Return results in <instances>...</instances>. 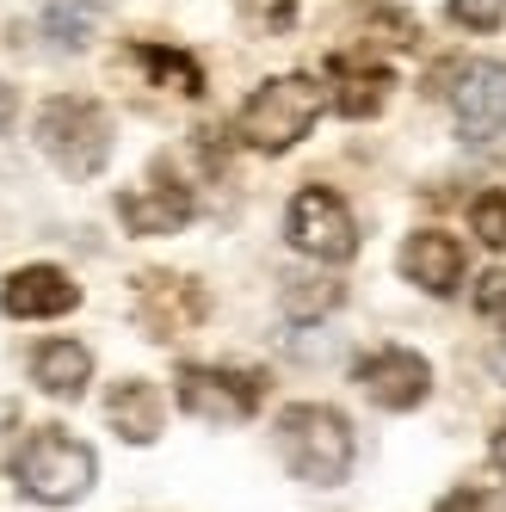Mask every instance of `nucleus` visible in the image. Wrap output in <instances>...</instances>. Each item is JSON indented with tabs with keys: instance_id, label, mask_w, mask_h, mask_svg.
<instances>
[{
	"instance_id": "obj_1",
	"label": "nucleus",
	"mask_w": 506,
	"mask_h": 512,
	"mask_svg": "<svg viewBox=\"0 0 506 512\" xmlns=\"http://www.w3.org/2000/svg\"><path fill=\"white\" fill-rule=\"evenodd\" d=\"M7 469H13V482H19L25 500H38V506H75V500L93 494L99 457L81 445L75 432H62V426H31L13 445Z\"/></svg>"
},
{
	"instance_id": "obj_2",
	"label": "nucleus",
	"mask_w": 506,
	"mask_h": 512,
	"mask_svg": "<svg viewBox=\"0 0 506 512\" xmlns=\"http://www.w3.org/2000/svg\"><path fill=\"white\" fill-rule=\"evenodd\" d=\"M278 457L284 469L309 488H340L352 475V426L340 408H321V401H297V408L278 414Z\"/></svg>"
},
{
	"instance_id": "obj_3",
	"label": "nucleus",
	"mask_w": 506,
	"mask_h": 512,
	"mask_svg": "<svg viewBox=\"0 0 506 512\" xmlns=\"http://www.w3.org/2000/svg\"><path fill=\"white\" fill-rule=\"evenodd\" d=\"M321 105H328V93H321L309 75H278L266 87H253V99L235 118V136L247 142V149H260V155H284V149H297V142L315 130Z\"/></svg>"
},
{
	"instance_id": "obj_4",
	"label": "nucleus",
	"mask_w": 506,
	"mask_h": 512,
	"mask_svg": "<svg viewBox=\"0 0 506 512\" xmlns=\"http://www.w3.org/2000/svg\"><path fill=\"white\" fill-rule=\"evenodd\" d=\"M38 149L68 173V179H93L112 161V112L99 99L62 93L38 112Z\"/></svg>"
},
{
	"instance_id": "obj_5",
	"label": "nucleus",
	"mask_w": 506,
	"mask_h": 512,
	"mask_svg": "<svg viewBox=\"0 0 506 512\" xmlns=\"http://www.w3.org/2000/svg\"><path fill=\"white\" fill-rule=\"evenodd\" d=\"M173 395L192 420L210 426H241L266 401V371H229V364H179Z\"/></svg>"
},
{
	"instance_id": "obj_6",
	"label": "nucleus",
	"mask_w": 506,
	"mask_h": 512,
	"mask_svg": "<svg viewBox=\"0 0 506 512\" xmlns=\"http://www.w3.org/2000/svg\"><path fill=\"white\" fill-rule=\"evenodd\" d=\"M130 315L149 340H186L204 327L210 315V297L198 278H179V272H142L136 278V297H130Z\"/></svg>"
},
{
	"instance_id": "obj_7",
	"label": "nucleus",
	"mask_w": 506,
	"mask_h": 512,
	"mask_svg": "<svg viewBox=\"0 0 506 512\" xmlns=\"http://www.w3.org/2000/svg\"><path fill=\"white\" fill-rule=\"evenodd\" d=\"M284 235H291L297 253H309V260H321V266H340V260H352V253H358V223H352L346 198H334L328 186H303L291 198Z\"/></svg>"
},
{
	"instance_id": "obj_8",
	"label": "nucleus",
	"mask_w": 506,
	"mask_h": 512,
	"mask_svg": "<svg viewBox=\"0 0 506 512\" xmlns=\"http://www.w3.org/2000/svg\"><path fill=\"white\" fill-rule=\"evenodd\" d=\"M352 383L365 389L377 408L408 414V408H420V401L432 395V364L420 352H408V346H377V352H365L352 364Z\"/></svg>"
},
{
	"instance_id": "obj_9",
	"label": "nucleus",
	"mask_w": 506,
	"mask_h": 512,
	"mask_svg": "<svg viewBox=\"0 0 506 512\" xmlns=\"http://www.w3.org/2000/svg\"><path fill=\"white\" fill-rule=\"evenodd\" d=\"M451 112L469 142H488L506 130V62H463L451 87Z\"/></svg>"
},
{
	"instance_id": "obj_10",
	"label": "nucleus",
	"mask_w": 506,
	"mask_h": 512,
	"mask_svg": "<svg viewBox=\"0 0 506 512\" xmlns=\"http://www.w3.org/2000/svg\"><path fill=\"white\" fill-rule=\"evenodd\" d=\"M192 186H179V179H167V167H155L149 186L136 192H118V223L130 235H179L192 223Z\"/></svg>"
},
{
	"instance_id": "obj_11",
	"label": "nucleus",
	"mask_w": 506,
	"mask_h": 512,
	"mask_svg": "<svg viewBox=\"0 0 506 512\" xmlns=\"http://www.w3.org/2000/svg\"><path fill=\"white\" fill-rule=\"evenodd\" d=\"M75 303H81V284L62 266H19L0 284V309L13 321H50V315H68Z\"/></svg>"
},
{
	"instance_id": "obj_12",
	"label": "nucleus",
	"mask_w": 506,
	"mask_h": 512,
	"mask_svg": "<svg viewBox=\"0 0 506 512\" xmlns=\"http://www.w3.org/2000/svg\"><path fill=\"white\" fill-rule=\"evenodd\" d=\"M402 278L420 284L426 297H451L463 284V241L445 229H420L402 241Z\"/></svg>"
},
{
	"instance_id": "obj_13",
	"label": "nucleus",
	"mask_w": 506,
	"mask_h": 512,
	"mask_svg": "<svg viewBox=\"0 0 506 512\" xmlns=\"http://www.w3.org/2000/svg\"><path fill=\"white\" fill-rule=\"evenodd\" d=\"M328 87H334V112L340 118H371V112H383L395 75L371 56H334L328 62Z\"/></svg>"
},
{
	"instance_id": "obj_14",
	"label": "nucleus",
	"mask_w": 506,
	"mask_h": 512,
	"mask_svg": "<svg viewBox=\"0 0 506 512\" xmlns=\"http://www.w3.org/2000/svg\"><path fill=\"white\" fill-rule=\"evenodd\" d=\"M105 414H112V426H118L124 445H155V438H161V420H167L161 389L142 383V377H124L112 395H105Z\"/></svg>"
},
{
	"instance_id": "obj_15",
	"label": "nucleus",
	"mask_w": 506,
	"mask_h": 512,
	"mask_svg": "<svg viewBox=\"0 0 506 512\" xmlns=\"http://www.w3.org/2000/svg\"><path fill=\"white\" fill-rule=\"evenodd\" d=\"M87 377H93V352L81 340H44L31 352V383L56 401H75L87 389Z\"/></svg>"
},
{
	"instance_id": "obj_16",
	"label": "nucleus",
	"mask_w": 506,
	"mask_h": 512,
	"mask_svg": "<svg viewBox=\"0 0 506 512\" xmlns=\"http://www.w3.org/2000/svg\"><path fill=\"white\" fill-rule=\"evenodd\" d=\"M136 62L155 75V87H173V93H186V99H198L204 93V68L186 56V50H167V44H142L136 50Z\"/></svg>"
},
{
	"instance_id": "obj_17",
	"label": "nucleus",
	"mask_w": 506,
	"mask_h": 512,
	"mask_svg": "<svg viewBox=\"0 0 506 512\" xmlns=\"http://www.w3.org/2000/svg\"><path fill=\"white\" fill-rule=\"evenodd\" d=\"M99 0H50V13H44V31L56 38V50H81L93 44V31H99Z\"/></svg>"
},
{
	"instance_id": "obj_18",
	"label": "nucleus",
	"mask_w": 506,
	"mask_h": 512,
	"mask_svg": "<svg viewBox=\"0 0 506 512\" xmlns=\"http://www.w3.org/2000/svg\"><path fill=\"white\" fill-rule=\"evenodd\" d=\"M469 229H476V241H488V247H506V192L500 186H488L476 204H469Z\"/></svg>"
},
{
	"instance_id": "obj_19",
	"label": "nucleus",
	"mask_w": 506,
	"mask_h": 512,
	"mask_svg": "<svg viewBox=\"0 0 506 512\" xmlns=\"http://www.w3.org/2000/svg\"><path fill=\"white\" fill-rule=\"evenodd\" d=\"M340 303V284H309V278H297L291 290H284V309L291 315H321V309H334Z\"/></svg>"
},
{
	"instance_id": "obj_20",
	"label": "nucleus",
	"mask_w": 506,
	"mask_h": 512,
	"mask_svg": "<svg viewBox=\"0 0 506 512\" xmlns=\"http://www.w3.org/2000/svg\"><path fill=\"white\" fill-rule=\"evenodd\" d=\"M451 19L463 31H494L506 19V0H451Z\"/></svg>"
},
{
	"instance_id": "obj_21",
	"label": "nucleus",
	"mask_w": 506,
	"mask_h": 512,
	"mask_svg": "<svg viewBox=\"0 0 506 512\" xmlns=\"http://www.w3.org/2000/svg\"><path fill=\"white\" fill-rule=\"evenodd\" d=\"M241 7L260 31H291L297 25V0H241Z\"/></svg>"
},
{
	"instance_id": "obj_22",
	"label": "nucleus",
	"mask_w": 506,
	"mask_h": 512,
	"mask_svg": "<svg viewBox=\"0 0 506 512\" xmlns=\"http://www.w3.org/2000/svg\"><path fill=\"white\" fill-rule=\"evenodd\" d=\"M476 315H488L494 327H506V266H494V272L476 284Z\"/></svg>"
},
{
	"instance_id": "obj_23",
	"label": "nucleus",
	"mask_w": 506,
	"mask_h": 512,
	"mask_svg": "<svg viewBox=\"0 0 506 512\" xmlns=\"http://www.w3.org/2000/svg\"><path fill=\"white\" fill-rule=\"evenodd\" d=\"M432 512H488V494H476V488H457V494H445Z\"/></svg>"
},
{
	"instance_id": "obj_24",
	"label": "nucleus",
	"mask_w": 506,
	"mask_h": 512,
	"mask_svg": "<svg viewBox=\"0 0 506 512\" xmlns=\"http://www.w3.org/2000/svg\"><path fill=\"white\" fill-rule=\"evenodd\" d=\"M13 118H19V93H13L7 81H0V136L13 130Z\"/></svg>"
},
{
	"instance_id": "obj_25",
	"label": "nucleus",
	"mask_w": 506,
	"mask_h": 512,
	"mask_svg": "<svg viewBox=\"0 0 506 512\" xmlns=\"http://www.w3.org/2000/svg\"><path fill=\"white\" fill-rule=\"evenodd\" d=\"M494 463L506 469V420H500V432H494Z\"/></svg>"
},
{
	"instance_id": "obj_26",
	"label": "nucleus",
	"mask_w": 506,
	"mask_h": 512,
	"mask_svg": "<svg viewBox=\"0 0 506 512\" xmlns=\"http://www.w3.org/2000/svg\"><path fill=\"white\" fill-rule=\"evenodd\" d=\"M488 364H494V377H500V383H506V346H500V352H494V358H488Z\"/></svg>"
}]
</instances>
